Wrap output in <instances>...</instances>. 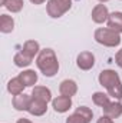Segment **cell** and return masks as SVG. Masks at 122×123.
<instances>
[{"label": "cell", "mask_w": 122, "mask_h": 123, "mask_svg": "<svg viewBox=\"0 0 122 123\" xmlns=\"http://www.w3.org/2000/svg\"><path fill=\"white\" fill-rule=\"evenodd\" d=\"M98 80H99V85L108 90V94L111 97L118 99V100L122 99V82L119 79V74L115 70H112V69L102 70L99 73Z\"/></svg>", "instance_id": "cell-1"}, {"label": "cell", "mask_w": 122, "mask_h": 123, "mask_svg": "<svg viewBox=\"0 0 122 123\" xmlns=\"http://www.w3.org/2000/svg\"><path fill=\"white\" fill-rule=\"evenodd\" d=\"M36 66L46 77H53L59 72V62H58L55 50L52 49L40 50L36 59Z\"/></svg>", "instance_id": "cell-2"}, {"label": "cell", "mask_w": 122, "mask_h": 123, "mask_svg": "<svg viewBox=\"0 0 122 123\" xmlns=\"http://www.w3.org/2000/svg\"><path fill=\"white\" fill-rule=\"evenodd\" d=\"M95 40L102 44V46H106V47H116L121 44V33L112 30L109 27H99L95 30L93 34Z\"/></svg>", "instance_id": "cell-3"}, {"label": "cell", "mask_w": 122, "mask_h": 123, "mask_svg": "<svg viewBox=\"0 0 122 123\" xmlns=\"http://www.w3.org/2000/svg\"><path fill=\"white\" fill-rule=\"evenodd\" d=\"M72 7V0H49L46 6V12L50 17L59 19Z\"/></svg>", "instance_id": "cell-4"}, {"label": "cell", "mask_w": 122, "mask_h": 123, "mask_svg": "<svg viewBox=\"0 0 122 123\" xmlns=\"http://www.w3.org/2000/svg\"><path fill=\"white\" fill-rule=\"evenodd\" d=\"M76 66L81 70H91L95 66V56L91 52H82L76 57Z\"/></svg>", "instance_id": "cell-5"}, {"label": "cell", "mask_w": 122, "mask_h": 123, "mask_svg": "<svg viewBox=\"0 0 122 123\" xmlns=\"http://www.w3.org/2000/svg\"><path fill=\"white\" fill-rule=\"evenodd\" d=\"M109 10L108 7L102 3V4H96L93 9H92V20L98 25H102L105 22H108V17H109Z\"/></svg>", "instance_id": "cell-6"}, {"label": "cell", "mask_w": 122, "mask_h": 123, "mask_svg": "<svg viewBox=\"0 0 122 123\" xmlns=\"http://www.w3.org/2000/svg\"><path fill=\"white\" fill-rule=\"evenodd\" d=\"M52 107L56 113H65L72 107V97L68 96H58L52 100Z\"/></svg>", "instance_id": "cell-7"}, {"label": "cell", "mask_w": 122, "mask_h": 123, "mask_svg": "<svg viewBox=\"0 0 122 123\" xmlns=\"http://www.w3.org/2000/svg\"><path fill=\"white\" fill-rule=\"evenodd\" d=\"M30 102H32V94H26V93L13 96V100H12L13 107H14L16 110H19V112H23V110L27 112Z\"/></svg>", "instance_id": "cell-8"}, {"label": "cell", "mask_w": 122, "mask_h": 123, "mask_svg": "<svg viewBox=\"0 0 122 123\" xmlns=\"http://www.w3.org/2000/svg\"><path fill=\"white\" fill-rule=\"evenodd\" d=\"M27 112L30 113L32 116H43L47 112V103L32 97V102H30V105H29Z\"/></svg>", "instance_id": "cell-9"}, {"label": "cell", "mask_w": 122, "mask_h": 123, "mask_svg": "<svg viewBox=\"0 0 122 123\" xmlns=\"http://www.w3.org/2000/svg\"><path fill=\"white\" fill-rule=\"evenodd\" d=\"M32 97L37 99V100H42V102H46V103H49L50 100H53L50 89L46 87V86H34L33 90H32Z\"/></svg>", "instance_id": "cell-10"}, {"label": "cell", "mask_w": 122, "mask_h": 123, "mask_svg": "<svg viewBox=\"0 0 122 123\" xmlns=\"http://www.w3.org/2000/svg\"><path fill=\"white\" fill-rule=\"evenodd\" d=\"M59 92L62 96H68V97H72L75 96L78 92V85L75 80H70V79H66L63 80L61 85H59Z\"/></svg>", "instance_id": "cell-11"}, {"label": "cell", "mask_w": 122, "mask_h": 123, "mask_svg": "<svg viewBox=\"0 0 122 123\" xmlns=\"http://www.w3.org/2000/svg\"><path fill=\"white\" fill-rule=\"evenodd\" d=\"M108 27L122 33V12H114L108 17Z\"/></svg>", "instance_id": "cell-12"}, {"label": "cell", "mask_w": 122, "mask_h": 123, "mask_svg": "<svg viewBox=\"0 0 122 123\" xmlns=\"http://www.w3.org/2000/svg\"><path fill=\"white\" fill-rule=\"evenodd\" d=\"M103 115L109 116L111 119H118V117L122 115L121 102H111L106 107H103Z\"/></svg>", "instance_id": "cell-13"}, {"label": "cell", "mask_w": 122, "mask_h": 123, "mask_svg": "<svg viewBox=\"0 0 122 123\" xmlns=\"http://www.w3.org/2000/svg\"><path fill=\"white\" fill-rule=\"evenodd\" d=\"M25 85H23V82L19 79V76L17 77H13L12 80H9V83H7V92L10 93L12 96H17V94H22L23 90H25Z\"/></svg>", "instance_id": "cell-14"}, {"label": "cell", "mask_w": 122, "mask_h": 123, "mask_svg": "<svg viewBox=\"0 0 122 123\" xmlns=\"http://www.w3.org/2000/svg\"><path fill=\"white\" fill-rule=\"evenodd\" d=\"M19 79L23 82V85L26 87H30V86H34L36 82H37V73L34 70H23L22 73H19Z\"/></svg>", "instance_id": "cell-15"}, {"label": "cell", "mask_w": 122, "mask_h": 123, "mask_svg": "<svg viewBox=\"0 0 122 123\" xmlns=\"http://www.w3.org/2000/svg\"><path fill=\"white\" fill-rule=\"evenodd\" d=\"M22 52H23L25 55H27L29 57L33 59L36 55H39V53H40V46H39V43H37L36 40H26V42H25V44H23Z\"/></svg>", "instance_id": "cell-16"}, {"label": "cell", "mask_w": 122, "mask_h": 123, "mask_svg": "<svg viewBox=\"0 0 122 123\" xmlns=\"http://www.w3.org/2000/svg\"><path fill=\"white\" fill-rule=\"evenodd\" d=\"M14 29V20L9 14H0V31L1 33H12Z\"/></svg>", "instance_id": "cell-17"}, {"label": "cell", "mask_w": 122, "mask_h": 123, "mask_svg": "<svg viewBox=\"0 0 122 123\" xmlns=\"http://www.w3.org/2000/svg\"><path fill=\"white\" fill-rule=\"evenodd\" d=\"M92 100H93V103L96 105V106H99V107H106L109 103H111V100H109V94H106V93L103 92H95L92 94Z\"/></svg>", "instance_id": "cell-18"}, {"label": "cell", "mask_w": 122, "mask_h": 123, "mask_svg": "<svg viewBox=\"0 0 122 123\" xmlns=\"http://www.w3.org/2000/svg\"><path fill=\"white\" fill-rule=\"evenodd\" d=\"M32 60H33V59L29 57L27 55H25L23 52L16 53L14 57H13V62H14V64H16L17 67H27V66L32 64Z\"/></svg>", "instance_id": "cell-19"}, {"label": "cell", "mask_w": 122, "mask_h": 123, "mask_svg": "<svg viewBox=\"0 0 122 123\" xmlns=\"http://www.w3.org/2000/svg\"><path fill=\"white\" fill-rule=\"evenodd\" d=\"M3 6H4L9 12H12V13H19V12L23 9L25 1H23V0H4Z\"/></svg>", "instance_id": "cell-20"}, {"label": "cell", "mask_w": 122, "mask_h": 123, "mask_svg": "<svg viewBox=\"0 0 122 123\" xmlns=\"http://www.w3.org/2000/svg\"><path fill=\"white\" fill-rule=\"evenodd\" d=\"M66 123H91L83 115H81L79 112H75L73 115H70L68 119H66Z\"/></svg>", "instance_id": "cell-21"}, {"label": "cell", "mask_w": 122, "mask_h": 123, "mask_svg": "<svg viewBox=\"0 0 122 123\" xmlns=\"http://www.w3.org/2000/svg\"><path fill=\"white\" fill-rule=\"evenodd\" d=\"M76 112H79L81 115H83L89 122L92 120V117H93V112H92L91 109L88 107V106H79L78 109H76Z\"/></svg>", "instance_id": "cell-22"}, {"label": "cell", "mask_w": 122, "mask_h": 123, "mask_svg": "<svg viewBox=\"0 0 122 123\" xmlns=\"http://www.w3.org/2000/svg\"><path fill=\"white\" fill-rule=\"evenodd\" d=\"M96 123H114V119H111L109 116L103 115V116H101V117L98 119V122Z\"/></svg>", "instance_id": "cell-23"}, {"label": "cell", "mask_w": 122, "mask_h": 123, "mask_svg": "<svg viewBox=\"0 0 122 123\" xmlns=\"http://www.w3.org/2000/svg\"><path fill=\"white\" fill-rule=\"evenodd\" d=\"M115 62H116V64L122 69V49L121 50H118V53L115 55Z\"/></svg>", "instance_id": "cell-24"}, {"label": "cell", "mask_w": 122, "mask_h": 123, "mask_svg": "<svg viewBox=\"0 0 122 123\" xmlns=\"http://www.w3.org/2000/svg\"><path fill=\"white\" fill-rule=\"evenodd\" d=\"M16 123H33V122H30L29 119H25V117H22V119H19Z\"/></svg>", "instance_id": "cell-25"}, {"label": "cell", "mask_w": 122, "mask_h": 123, "mask_svg": "<svg viewBox=\"0 0 122 123\" xmlns=\"http://www.w3.org/2000/svg\"><path fill=\"white\" fill-rule=\"evenodd\" d=\"M30 1L33 3V4H43L46 0H30Z\"/></svg>", "instance_id": "cell-26"}, {"label": "cell", "mask_w": 122, "mask_h": 123, "mask_svg": "<svg viewBox=\"0 0 122 123\" xmlns=\"http://www.w3.org/2000/svg\"><path fill=\"white\" fill-rule=\"evenodd\" d=\"M3 3H4V0H0V6H3Z\"/></svg>", "instance_id": "cell-27"}, {"label": "cell", "mask_w": 122, "mask_h": 123, "mask_svg": "<svg viewBox=\"0 0 122 123\" xmlns=\"http://www.w3.org/2000/svg\"><path fill=\"white\" fill-rule=\"evenodd\" d=\"M101 3H105V1H109V0H99Z\"/></svg>", "instance_id": "cell-28"}, {"label": "cell", "mask_w": 122, "mask_h": 123, "mask_svg": "<svg viewBox=\"0 0 122 123\" xmlns=\"http://www.w3.org/2000/svg\"><path fill=\"white\" fill-rule=\"evenodd\" d=\"M119 102H121V105H122V99H121V100H119Z\"/></svg>", "instance_id": "cell-29"}]
</instances>
